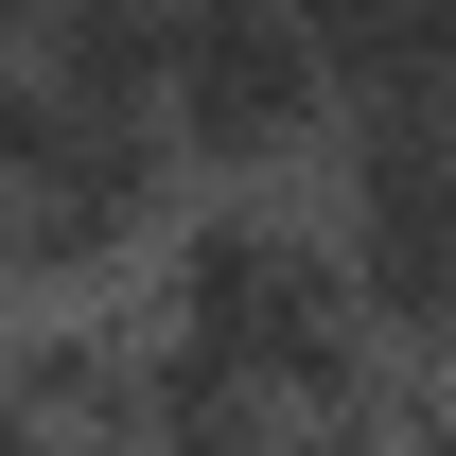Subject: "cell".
Listing matches in <instances>:
<instances>
[{"label":"cell","instance_id":"1","mask_svg":"<svg viewBox=\"0 0 456 456\" xmlns=\"http://www.w3.org/2000/svg\"><path fill=\"white\" fill-rule=\"evenodd\" d=\"M159 141H175L193 193H298V175H334V70L298 36V0H193Z\"/></svg>","mask_w":456,"mask_h":456},{"label":"cell","instance_id":"2","mask_svg":"<svg viewBox=\"0 0 456 456\" xmlns=\"http://www.w3.org/2000/svg\"><path fill=\"white\" fill-rule=\"evenodd\" d=\"M175 53H193V0H53V36H36V70H53L88 123H159Z\"/></svg>","mask_w":456,"mask_h":456},{"label":"cell","instance_id":"3","mask_svg":"<svg viewBox=\"0 0 456 456\" xmlns=\"http://www.w3.org/2000/svg\"><path fill=\"white\" fill-rule=\"evenodd\" d=\"M298 36H316V70H334V123L456 106V0H316Z\"/></svg>","mask_w":456,"mask_h":456},{"label":"cell","instance_id":"4","mask_svg":"<svg viewBox=\"0 0 456 456\" xmlns=\"http://www.w3.org/2000/svg\"><path fill=\"white\" fill-rule=\"evenodd\" d=\"M123 439H141V456H281V403L246 387L228 351L159 334V351H141V403H123Z\"/></svg>","mask_w":456,"mask_h":456},{"label":"cell","instance_id":"5","mask_svg":"<svg viewBox=\"0 0 456 456\" xmlns=\"http://www.w3.org/2000/svg\"><path fill=\"white\" fill-rule=\"evenodd\" d=\"M36 36H53V0H0V53H36Z\"/></svg>","mask_w":456,"mask_h":456},{"label":"cell","instance_id":"6","mask_svg":"<svg viewBox=\"0 0 456 456\" xmlns=\"http://www.w3.org/2000/svg\"><path fill=\"white\" fill-rule=\"evenodd\" d=\"M281 456H387V439H281Z\"/></svg>","mask_w":456,"mask_h":456},{"label":"cell","instance_id":"7","mask_svg":"<svg viewBox=\"0 0 456 456\" xmlns=\"http://www.w3.org/2000/svg\"><path fill=\"white\" fill-rule=\"evenodd\" d=\"M53 456H141V439H53Z\"/></svg>","mask_w":456,"mask_h":456}]
</instances>
